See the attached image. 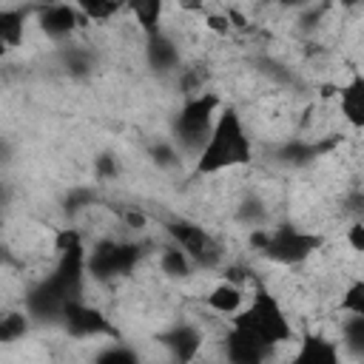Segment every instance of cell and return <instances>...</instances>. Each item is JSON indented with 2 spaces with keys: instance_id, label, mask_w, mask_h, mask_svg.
I'll return each mask as SVG.
<instances>
[{
  "instance_id": "7c38bea8",
  "label": "cell",
  "mask_w": 364,
  "mask_h": 364,
  "mask_svg": "<svg viewBox=\"0 0 364 364\" xmlns=\"http://www.w3.org/2000/svg\"><path fill=\"white\" fill-rule=\"evenodd\" d=\"M242 301H245V293L233 282H222L208 293V307L222 316H236L242 310Z\"/></svg>"
},
{
  "instance_id": "52a82bcc",
  "label": "cell",
  "mask_w": 364,
  "mask_h": 364,
  "mask_svg": "<svg viewBox=\"0 0 364 364\" xmlns=\"http://www.w3.org/2000/svg\"><path fill=\"white\" fill-rule=\"evenodd\" d=\"M60 318H63L65 330H68L71 336H77V338H88V336L114 333V330H111V324H108V318H105V316H102L97 307H88V304H85V301H80V299L68 301Z\"/></svg>"
},
{
  "instance_id": "ac0fdd59",
  "label": "cell",
  "mask_w": 364,
  "mask_h": 364,
  "mask_svg": "<svg viewBox=\"0 0 364 364\" xmlns=\"http://www.w3.org/2000/svg\"><path fill=\"white\" fill-rule=\"evenodd\" d=\"M131 9H134V14H136V20L142 23V28H145V34H148V37L159 34V14H162V3L148 0V3H136V6H131Z\"/></svg>"
},
{
  "instance_id": "5b68a950",
  "label": "cell",
  "mask_w": 364,
  "mask_h": 364,
  "mask_svg": "<svg viewBox=\"0 0 364 364\" xmlns=\"http://www.w3.org/2000/svg\"><path fill=\"white\" fill-rule=\"evenodd\" d=\"M139 259V247L131 245V242H100L91 253H85V273L91 279H117V276H125L131 273V267L136 264Z\"/></svg>"
},
{
  "instance_id": "e0dca14e",
  "label": "cell",
  "mask_w": 364,
  "mask_h": 364,
  "mask_svg": "<svg viewBox=\"0 0 364 364\" xmlns=\"http://www.w3.org/2000/svg\"><path fill=\"white\" fill-rule=\"evenodd\" d=\"M28 330V316L20 313V310H3L0 313V341L9 344V341H17L20 336H26Z\"/></svg>"
},
{
  "instance_id": "603a6c76",
  "label": "cell",
  "mask_w": 364,
  "mask_h": 364,
  "mask_svg": "<svg viewBox=\"0 0 364 364\" xmlns=\"http://www.w3.org/2000/svg\"><path fill=\"white\" fill-rule=\"evenodd\" d=\"M341 307H344L347 313H353V316H364V284H361V282H355V284L344 293Z\"/></svg>"
},
{
  "instance_id": "9c48e42d",
  "label": "cell",
  "mask_w": 364,
  "mask_h": 364,
  "mask_svg": "<svg viewBox=\"0 0 364 364\" xmlns=\"http://www.w3.org/2000/svg\"><path fill=\"white\" fill-rule=\"evenodd\" d=\"M162 344L171 350L176 364H191L196 358V353L202 350V336L191 324H176L173 330L162 333Z\"/></svg>"
},
{
  "instance_id": "8992f818",
  "label": "cell",
  "mask_w": 364,
  "mask_h": 364,
  "mask_svg": "<svg viewBox=\"0 0 364 364\" xmlns=\"http://www.w3.org/2000/svg\"><path fill=\"white\" fill-rule=\"evenodd\" d=\"M168 233L173 239V245L193 262V264H216L219 259V245L210 239V233L188 219H176L168 225Z\"/></svg>"
},
{
  "instance_id": "ffe728a7",
  "label": "cell",
  "mask_w": 364,
  "mask_h": 364,
  "mask_svg": "<svg viewBox=\"0 0 364 364\" xmlns=\"http://www.w3.org/2000/svg\"><path fill=\"white\" fill-rule=\"evenodd\" d=\"M316 148L313 145H304V142H287L282 151H279V159L287 162V165H304L307 159H313Z\"/></svg>"
},
{
  "instance_id": "d4e9b609",
  "label": "cell",
  "mask_w": 364,
  "mask_h": 364,
  "mask_svg": "<svg viewBox=\"0 0 364 364\" xmlns=\"http://www.w3.org/2000/svg\"><path fill=\"white\" fill-rule=\"evenodd\" d=\"M0 259H3V247H0Z\"/></svg>"
},
{
  "instance_id": "9a60e30c",
  "label": "cell",
  "mask_w": 364,
  "mask_h": 364,
  "mask_svg": "<svg viewBox=\"0 0 364 364\" xmlns=\"http://www.w3.org/2000/svg\"><path fill=\"white\" fill-rule=\"evenodd\" d=\"M23 11L20 9H0V48L17 46L23 37Z\"/></svg>"
},
{
  "instance_id": "5bb4252c",
  "label": "cell",
  "mask_w": 364,
  "mask_h": 364,
  "mask_svg": "<svg viewBox=\"0 0 364 364\" xmlns=\"http://www.w3.org/2000/svg\"><path fill=\"white\" fill-rule=\"evenodd\" d=\"M176 60H179V51H176V46L165 34L148 37V63L156 71H171L176 65Z\"/></svg>"
},
{
  "instance_id": "277c9868",
  "label": "cell",
  "mask_w": 364,
  "mask_h": 364,
  "mask_svg": "<svg viewBox=\"0 0 364 364\" xmlns=\"http://www.w3.org/2000/svg\"><path fill=\"white\" fill-rule=\"evenodd\" d=\"M253 242L262 247L264 256H270L273 262H282V264H296V262L307 259L313 250H318V245H321L318 236H310L290 225H279L267 233H256Z\"/></svg>"
},
{
  "instance_id": "7402d4cb",
  "label": "cell",
  "mask_w": 364,
  "mask_h": 364,
  "mask_svg": "<svg viewBox=\"0 0 364 364\" xmlns=\"http://www.w3.org/2000/svg\"><path fill=\"white\" fill-rule=\"evenodd\" d=\"M117 3H82V6H77V11H80V17L88 23V20H108V17H114L117 14Z\"/></svg>"
},
{
  "instance_id": "6da1fadb",
  "label": "cell",
  "mask_w": 364,
  "mask_h": 364,
  "mask_svg": "<svg viewBox=\"0 0 364 364\" xmlns=\"http://www.w3.org/2000/svg\"><path fill=\"white\" fill-rule=\"evenodd\" d=\"M253 156L250 136L233 108H222L216 114L213 131L205 142V148L196 156V173H219L225 168L247 165Z\"/></svg>"
},
{
  "instance_id": "44dd1931",
  "label": "cell",
  "mask_w": 364,
  "mask_h": 364,
  "mask_svg": "<svg viewBox=\"0 0 364 364\" xmlns=\"http://www.w3.org/2000/svg\"><path fill=\"white\" fill-rule=\"evenodd\" d=\"M94 364H139V358H136L134 350H128V347H122V344H114V347H105V350L97 355Z\"/></svg>"
},
{
  "instance_id": "2e32d148",
  "label": "cell",
  "mask_w": 364,
  "mask_h": 364,
  "mask_svg": "<svg viewBox=\"0 0 364 364\" xmlns=\"http://www.w3.org/2000/svg\"><path fill=\"white\" fill-rule=\"evenodd\" d=\"M159 267H162V273L171 276V279H185V276L191 273L193 262H191L176 245H171V247L162 250V256H159Z\"/></svg>"
},
{
  "instance_id": "30bf717a",
  "label": "cell",
  "mask_w": 364,
  "mask_h": 364,
  "mask_svg": "<svg viewBox=\"0 0 364 364\" xmlns=\"http://www.w3.org/2000/svg\"><path fill=\"white\" fill-rule=\"evenodd\" d=\"M80 23H85V20L80 17L77 6H46V9H40V28L54 40L68 37Z\"/></svg>"
},
{
  "instance_id": "d6986e66",
  "label": "cell",
  "mask_w": 364,
  "mask_h": 364,
  "mask_svg": "<svg viewBox=\"0 0 364 364\" xmlns=\"http://www.w3.org/2000/svg\"><path fill=\"white\" fill-rule=\"evenodd\" d=\"M344 344L361 355L364 353V316H353L347 324H344Z\"/></svg>"
},
{
  "instance_id": "3957f363",
  "label": "cell",
  "mask_w": 364,
  "mask_h": 364,
  "mask_svg": "<svg viewBox=\"0 0 364 364\" xmlns=\"http://www.w3.org/2000/svg\"><path fill=\"white\" fill-rule=\"evenodd\" d=\"M216 114H219V97L216 94H196V97L185 100L182 111L173 119L176 142L188 154H196L199 156V151L205 148V142H208V136L213 131Z\"/></svg>"
},
{
  "instance_id": "ba28073f",
  "label": "cell",
  "mask_w": 364,
  "mask_h": 364,
  "mask_svg": "<svg viewBox=\"0 0 364 364\" xmlns=\"http://www.w3.org/2000/svg\"><path fill=\"white\" fill-rule=\"evenodd\" d=\"M273 347L262 344L259 338L242 333V330H230L228 338H225V355H228V364H264V358L270 355Z\"/></svg>"
},
{
  "instance_id": "4fadbf2b",
  "label": "cell",
  "mask_w": 364,
  "mask_h": 364,
  "mask_svg": "<svg viewBox=\"0 0 364 364\" xmlns=\"http://www.w3.org/2000/svg\"><path fill=\"white\" fill-rule=\"evenodd\" d=\"M341 114L361 128L364 125V80L355 74L344 88H341Z\"/></svg>"
},
{
  "instance_id": "cb8c5ba5",
  "label": "cell",
  "mask_w": 364,
  "mask_h": 364,
  "mask_svg": "<svg viewBox=\"0 0 364 364\" xmlns=\"http://www.w3.org/2000/svg\"><path fill=\"white\" fill-rule=\"evenodd\" d=\"M350 245H353V250H364V228H361V222H353V228H350Z\"/></svg>"
},
{
  "instance_id": "7a4b0ae2",
  "label": "cell",
  "mask_w": 364,
  "mask_h": 364,
  "mask_svg": "<svg viewBox=\"0 0 364 364\" xmlns=\"http://www.w3.org/2000/svg\"><path fill=\"white\" fill-rule=\"evenodd\" d=\"M233 327L242 330V333H247V336H253V338H259V341L267 344V347H276V344H282V341H287V338L293 336L284 310H282L279 301H276L267 290H262V287L253 293L250 304L236 313Z\"/></svg>"
},
{
  "instance_id": "8fae6325",
  "label": "cell",
  "mask_w": 364,
  "mask_h": 364,
  "mask_svg": "<svg viewBox=\"0 0 364 364\" xmlns=\"http://www.w3.org/2000/svg\"><path fill=\"white\" fill-rule=\"evenodd\" d=\"M293 364H341V358H338V347L330 338L304 336L293 355Z\"/></svg>"
}]
</instances>
